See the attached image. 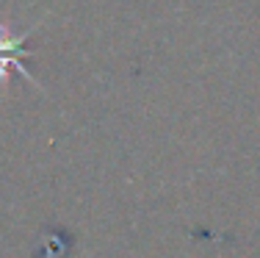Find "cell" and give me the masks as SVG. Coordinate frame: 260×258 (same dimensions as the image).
Returning a JSON list of instances; mask_svg holds the SVG:
<instances>
[{
    "label": "cell",
    "instance_id": "cell-1",
    "mask_svg": "<svg viewBox=\"0 0 260 258\" xmlns=\"http://www.w3.org/2000/svg\"><path fill=\"white\" fill-rule=\"evenodd\" d=\"M30 34H36V25L28 28V31H22V34H9L6 25H0V83H3V86H6V81H9V72H6V70H9V67H17L20 75L28 78L36 89H45L42 81H36V78L25 70V64H22V59L30 56V50H25V39Z\"/></svg>",
    "mask_w": 260,
    "mask_h": 258
}]
</instances>
